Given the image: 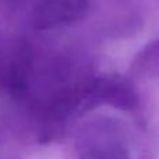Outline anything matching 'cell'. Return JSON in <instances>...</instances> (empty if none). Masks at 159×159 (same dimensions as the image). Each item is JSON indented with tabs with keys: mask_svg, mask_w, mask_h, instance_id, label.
Wrapping results in <instances>:
<instances>
[{
	"mask_svg": "<svg viewBox=\"0 0 159 159\" xmlns=\"http://www.w3.org/2000/svg\"><path fill=\"white\" fill-rule=\"evenodd\" d=\"M74 149L77 159H133V138L123 120L99 113L77 126Z\"/></svg>",
	"mask_w": 159,
	"mask_h": 159,
	"instance_id": "obj_1",
	"label": "cell"
},
{
	"mask_svg": "<svg viewBox=\"0 0 159 159\" xmlns=\"http://www.w3.org/2000/svg\"><path fill=\"white\" fill-rule=\"evenodd\" d=\"M91 8L89 0H36L31 25L36 31H56L80 22Z\"/></svg>",
	"mask_w": 159,
	"mask_h": 159,
	"instance_id": "obj_2",
	"label": "cell"
},
{
	"mask_svg": "<svg viewBox=\"0 0 159 159\" xmlns=\"http://www.w3.org/2000/svg\"><path fill=\"white\" fill-rule=\"evenodd\" d=\"M107 105L120 110H134L138 106V95L133 81L120 74L93 77L89 96V109Z\"/></svg>",
	"mask_w": 159,
	"mask_h": 159,
	"instance_id": "obj_4",
	"label": "cell"
},
{
	"mask_svg": "<svg viewBox=\"0 0 159 159\" xmlns=\"http://www.w3.org/2000/svg\"><path fill=\"white\" fill-rule=\"evenodd\" d=\"M34 49L28 41L18 42L11 50L10 56L3 59L0 85H3L14 99H22L30 92L31 80L34 75Z\"/></svg>",
	"mask_w": 159,
	"mask_h": 159,
	"instance_id": "obj_3",
	"label": "cell"
},
{
	"mask_svg": "<svg viewBox=\"0 0 159 159\" xmlns=\"http://www.w3.org/2000/svg\"><path fill=\"white\" fill-rule=\"evenodd\" d=\"M130 71L141 78L159 77V36L138 50L131 60Z\"/></svg>",
	"mask_w": 159,
	"mask_h": 159,
	"instance_id": "obj_5",
	"label": "cell"
}]
</instances>
